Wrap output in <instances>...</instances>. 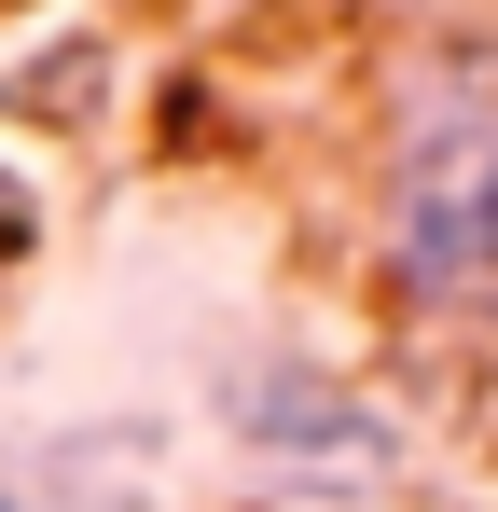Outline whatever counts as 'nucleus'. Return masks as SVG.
Here are the masks:
<instances>
[{"instance_id":"4","label":"nucleus","mask_w":498,"mask_h":512,"mask_svg":"<svg viewBox=\"0 0 498 512\" xmlns=\"http://www.w3.org/2000/svg\"><path fill=\"white\" fill-rule=\"evenodd\" d=\"M0 512H14V499H0Z\"/></svg>"},{"instance_id":"1","label":"nucleus","mask_w":498,"mask_h":512,"mask_svg":"<svg viewBox=\"0 0 498 512\" xmlns=\"http://www.w3.org/2000/svg\"><path fill=\"white\" fill-rule=\"evenodd\" d=\"M388 277L402 291H485L498 277V56H443L388 139Z\"/></svg>"},{"instance_id":"2","label":"nucleus","mask_w":498,"mask_h":512,"mask_svg":"<svg viewBox=\"0 0 498 512\" xmlns=\"http://www.w3.org/2000/svg\"><path fill=\"white\" fill-rule=\"evenodd\" d=\"M236 429L263 457H319V471H388V429L360 416L332 374H249L236 388Z\"/></svg>"},{"instance_id":"3","label":"nucleus","mask_w":498,"mask_h":512,"mask_svg":"<svg viewBox=\"0 0 498 512\" xmlns=\"http://www.w3.org/2000/svg\"><path fill=\"white\" fill-rule=\"evenodd\" d=\"M42 250V194H28V167H0V277Z\"/></svg>"}]
</instances>
